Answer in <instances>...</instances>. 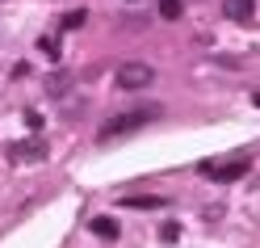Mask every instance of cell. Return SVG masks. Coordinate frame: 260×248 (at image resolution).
<instances>
[{"mask_svg": "<svg viewBox=\"0 0 260 248\" xmlns=\"http://www.w3.org/2000/svg\"><path fill=\"white\" fill-rule=\"evenodd\" d=\"M159 240H164V244H176V240H181V223H164V227H159Z\"/></svg>", "mask_w": 260, "mask_h": 248, "instance_id": "obj_10", "label": "cell"}, {"mask_svg": "<svg viewBox=\"0 0 260 248\" xmlns=\"http://www.w3.org/2000/svg\"><path fill=\"white\" fill-rule=\"evenodd\" d=\"M46 89H51V93H63V89H72V76H68V72H55L51 80H46Z\"/></svg>", "mask_w": 260, "mask_h": 248, "instance_id": "obj_9", "label": "cell"}, {"mask_svg": "<svg viewBox=\"0 0 260 248\" xmlns=\"http://www.w3.org/2000/svg\"><path fill=\"white\" fill-rule=\"evenodd\" d=\"M222 13H226V17H231V21H252V13H256V5H252V0H226V5H222Z\"/></svg>", "mask_w": 260, "mask_h": 248, "instance_id": "obj_4", "label": "cell"}, {"mask_svg": "<svg viewBox=\"0 0 260 248\" xmlns=\"http://www.w3.org/2000/svg\"><path fill=\"white\" fill-rule=\"evenodd\" d=\"M122 206H130V210H159V206H168V198H155V194H135V198H122Z\"/></svg>", "mask_w": 260, "mask_h": 248, "instance_id": "obj_5", "label": "cell"}, {"mask_svg": "<svg viewBox=\"0 0 260 248\" xmlns=\"http://www.w3.org/2000/svg\"><path fill=\"white\" fill-rule=\"evenodd\" d=\"M113 80H118L122 93H139V89H147L151 80H155V68H147V63H122Z\"/></svg>", "mask_w": 260, "mask_h": 248, "instance_id": "obj_2", "label": "cell"}, {"mask_svg": "<svg viewBox=\"0 0 260 248\" xmlns=\"http://www.w3.org/2000/svg\"><path fill=\"white\" fill-rule=\"evenodd\" d=\"M92 236H101V240H118V219H109V214H96V219H92Z\"/></svg>", "mask_w": 260, "mask_h": 248, "instance_id": "obj_6", "label": "cell"}, {"mask_svg": "<svg viewBox=\"0 0 260 248\" xmlns=\"http://www.w3.org/2000/svg\"><path fill=\"white\" fill-rule=\"evenodd\" d=\"M248 169H252V160L239 156V160H231V164H206V177L218 181V185H226V181H243V177H248Z\"/></svg>", "mask_w": 260, "mask_h": 248, "instance_id": "obj_3", "label": "cell"}, {"mask_svg": "<svg viewBox=\"0 0 260 248\" xmlns=\"http://www.w3.org/2000/svg\"><path fill=\"white\" fill-rule=\"evenodd\" d=\"M159 105H135V109H122V114H113V118L101 122V139H122V135H135V130L143 126H151L159 122Z\"/></svg>", "mask_w": 260, "mask_h": 248, "instance_id": "obj_1", "label": "cell"}, {"mask_svg": "<svg viewBox=\"0 0 260 248\" xmlns=\"http://www.w3.org/2000/svg\"><path fill=\"white\" fill-rule=\"evenodd\" d=\"M13 156H17V160H21V156L42 160V156H46V147H42V143H17V147H13Z\"/></svg>", "mask_w": 260, "mask_h": 248, "instance_id": "obj_7", "label": "cell"}, {"mask_svg": "<svg viewBox=\"0 0 260 248\" xmlns=\"http://www.w3.org/2000/svg\"><path fill=\"white\" fill-rule=\"evenodd\" d=\"M181 13H185V5H181V0H159V17H164V21H176Z\"/></svg>", "mask_w": 260, "mask_h": 248, "instance_id": "obj_8", "label": "cell"}, {"mask_svg": "<svg viewBox=\"0 0 260 248\" xmlns=\"http://www.w3.org/2000/svg\"><path fill=\"white\" fill-rule=\"evenodd\" d=\"M80 25H84V9H76V13L63 17V30H80Z\"/></svg>", "mask_w": 260, "mask_h": 248, "instance_id": "obj_11", "label": "cell"}]
</instances>
